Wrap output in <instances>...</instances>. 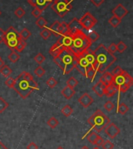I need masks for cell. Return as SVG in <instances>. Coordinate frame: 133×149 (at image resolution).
<instances>
[{
  "label": "cell",
  "mask_w": 133,
  "mask_h": 149,
  "mask_svg": "<svg viewBox=\"0 0 133 149\" xmlns=\"http://www.w3.org/2000/svg\"><path fill=\"white\" fill-rule=\"evenodd\" d=\"M12 88L23 99H26L33 91L39 89L38 84L34 81L31 74L26 71L22 72L17 77Z\"/></svg>",
  "instance_id": "cell-1"
},
{
  "label": "cell",
  "mask_w": 133,
  "mask_h": 149,
  "mask_svg": "<svg viewBox=\"0 0 133 149\" xmlns=\"http://www.w3.org/2000/svg\"><path fill=\"white\" fill-rule=\"evenodd\" d=\"M95 56L94 69L97 72L103 73L116 61V57L114 54L109 52L105 45L100 44L94 51Z\"/></svg>",
  "instance_id": "cell-2"
},
{
  "label": "cell",
  "mask_w": 133,
  "mask_h": 149,
  "mask_svg": "<svg viewBox=\"0 0 133 149\" xmlns=\"http://www.w3.org/2000/svg\"><path fill=\"white\" fill-rule=\"evenodd\" d=\"M72 35V43L69 49L76 58L82 55L90 49L92 43L88 39L87 35L82 31H77Z\"/></svg>",
  "instance_id": "cell-3"
},
{
  "label": "cell",
  "mask_w": 133,
  "mask_h": 149,
  "mask_svg": "<svg viewBox=\"0 0 133 149\" xmlns=\"http://www.w3.org/2000/svg\"><path fill=\"white\" fill-rule=\"evenodd\" d=\"M54 62L62 70L63 74H69L75 69L76 57L69 50H64L58 56L54 58Z\"/></svg>",
  "instance_id": "cell-4"
},
{
  "label": "cell",
  "mask_w": 133,
  "mask_h": 149,
  "mask_svg": "<svg viewBox=\"0 0 133 149\" xmlns=\"http://www.w3.org/2000/svg\"><path fill=\"white\" fill-rule=\"evenodd\" d=\"M87 123L94 128L96 132L100 133L111 123V120L110 118L107 117L101 110L97 109L88 119Z\"/></svg>",
  "instance_id": "cell-5"
},
{
  "label": "cell",
  "mask_w": 133,
  "mask_h": 149,
  "mask_svg": "<svg viewBox=\"0 0 133 149\" xmlns=\"http://www.w3.org/2000/svg\"><path fill=\"white\" fill-rule=\"evenodd\" d=\"M112 84L118 88V91L126 92L132 86L133 79L129 73L123 70L121 74L114 77Z\"/></svg>",
  "instance_id": "cell-6"
},
{
  "label": "cell",
  "mask_w": 133,
  "mask_h": 149,
  "mask_svg": "<svg viewBox=\"0 0 133 149\" xmlns=\"http://www.w3.org/2000/svg\"><path fill=\"white\" fill-rule=\"evenodd\" d=\"M19 39H20V36H19V32L12 26L9 27L5 31L4 43L11 50H15Z\"/></svg>",
  "instance_id": "cell-7"
},
{
  "label": "cell",
  "mask_w": 133,
  "mask_h": 149,
  "mask_svg": "<svg viewBox=\"0 0 133 149\" xmlns=\"http://www.w3.org/2000/svg\"><path fill=\"white\" fill-rule=\"evenodd\" d=\"M51 8L59 17H64L73 9V5L69 0H55Z\"/></svg>",
  "instance_id": "cell-8"
},
{
  "label": "cell",
  "mask_w": 133,
  "mask_h": 149,
  "mask_svg": "<svg viewBox=\"0 0 133 149\" xmlns=\"http://www.w3.org/2000/svg\"><path fill=\"white\" fill-rule=\"evenodd\" d=\"M80 24L82 26V28L87 30V31H90L94 27V25L97 23V20L90 13L87 12L82 17L81 19L79 20Z\"/></svg>",
  "instance_id": "cell-9"
},
{
  "label": "cell",
  "mask_w": 133,
  "mask_h": 149,
  "mask_svg": "<svg viewBox=\"0 0 133 149\" xmlns=\"http://www.w3.org/2000/svg\"><path fill=\"white\" fill-rule=\"evenodd\" d=\"M91 66H92L88 63V61L86 59V58H85L83 55H81V56H80L76 58L75 68L82 74V76L86 77V73H87V70L90 68V67H91Z\"/></svg>",
  "instance_id": "cell-10"
},
{
  "label": "cell",
  "mask_w": 133,
  "mask_h": 149,
  "mask_svg": "<svg viewBox=\"0 0 133 149\" xmlns=\"http://www.w3.org/2000/svg\"><path fill=\"white\" fill-rule=\"evenodd\" d=\"M104 132L111 139H114L120 134L121 130L114 123H110L105 128H104Z\"/></svg>",
  "instance_id": "cell-11"
},
{
  "label": "cell",
  "mask_w": 133,
  "mask_h": 149,
  "mask_svg": "<svg viewBox=\"0 0 133 149\" xmlns=\"http://www.w3.org/2000/svg\"><path fill=\"white\" fill-rule=\"evenodd\" d=\"M27 2L33 7L44 11L51 5L52 0H27Z\"/></svg>",
  "instance_id": "cell-12"
},
{
  "label": "cell",
  "mask_w": 133,
  "mask_h": 149,
  "mask_svg": "<svg viewBox=\"0 0 133 149\" xmlns=\"http://www.w3.org/2000/svg\"><path fill=\"white\" fill-rule=\"evenodd\" d=\"M128 13V10L122 4H118L112 10L113 16L118 17L119 19H122Z\"/></svg>",
  "instance_id": "cell-13"
},
{
  "label": "cell",
  "mask_w": 133,
  "mask_h": 149,
  "mask_svg": "<svg viewBox=\"0 0 133 149\" xmlns=\"http://www.w3.org/2000/svg\"><path fill=\"white\" fill-rule=\"evenodd\" d=\"M57 42L58 44H60L64 48V49L69 50L72 43V35L70 33L68 34H65V35H61Z\"/></svg>",
  "instance_id": "cell-14"
},
{
  "label": "cell",
  "mask_w": 133,
  "mask_h": 149,
  "mask_svg": "<svg viewBox=\"0 0 133 149\" xmlns=\"http://www.w3.org/2000/svg\"><path fill=\"white\" fill-rule=\"evenodd\" d=\"M78 102H80V104L82 105V107L87 109L89 106L92 105L93 102H94V98L91 97V96L87 94V93H84L81 97H80L79 99H78Z\"/></svg>",
  "instance_id": "cell-15"
},
{
  "label": "cell",
  "mask_w": 133,
  "mask_h": 149,
  "mask_svg": "<svg viewBox=\"0 0 133 149\" xmlns=\"http://www.w3.org/2000/svg\"><path fill=\"white\" fill-rule=\"evenodd\" d=\"M68 27L70 34L75 33L77 31H82V26L80 24V21L77 18H73V20L70 21V23L68 24Z\"/></svg>",
  "instance_id": "cell-16"
},
{
  "label": "cell",
  "mask_w": 133,
  "mask_h": 149,
  "mask_svg": "<svg viewBox=\"0 0 133 149\" xmlns=\"http://www.w3.org/2000/svg\"><path fill=\"white\" fill-rule=\"evenodd\" d=\"M65 49L60 44H58V42H56L55 44H54L51 47V49L49 50V54L51 55V56L54 58L58 56Z\"/></svg>",
  "instance_id": "cell-17"
},
{
  "label": "cell",
  "mask_w": 133,
  "mask_h": 149,
  "mask_svg": "<svg viewBox=\"0 0 133 149\" xmlns=\"http://www.w3.org/2000/svg\"><path fill=\"white\" fill-rule=\"evenodd\" d=\"M113 78H114V77L112 76V74L110 72H104L102 74V76L100 77L99 81H100L105 86H108L111 84H112Z\"/></svg>",
  "instance_id": "cell-18"
},
{
  "label": "cell",
  "mask_w": 133,
  "mask_h": 149,
  "mask_svg": "<svg viewBox=\"0 0 133 149\" xmlns=\"http://www.w3.org/2000/svg\"><path fill=\"white\" fill-rule=\"evenodd\" d=\"M76 91L74 90V88H70L69 86H65V88H63L62 90V95L65 99L69 100L71 98H73V96L75 95Z\"/></svg>",
  "instance_id": "cell-19"
},
{
  "label": "cell",
  "mask_w": 133,
  "mask_h": 149,
  "mask_svg": "<svg viewBox=\"0 0 133 149\" xmlns=\"http://www.w3.org/2000/svg\"><path fill=\"white\" fill-rule=\"evenodd\" d=\"M106 86L103 84L100 81H98L95 85L93 86V91H94L99 97H102L104 95V89Z\"/></svg>",
  "instance_id": "cell-20"
},
{
  "label": "cell",
  "mask_w": 133,
  "mask_h": 149,
  "mask_svg": "<svg viewBox=\"0 0 133 149\" xmlns=\"http://www.w3.org/2000/svg\"><path fill=\"white\" fill-rule=\"evenodd\" d=\"M118 91V90L114 86V84H111L110 85L105 87V89H104V95H106L108 98H111L112 96H114Z\"/></svg>",
  "instance_id": "cell-21"
},
{
  "label": "cell",
  "mask_w": 133,
  "mask_h": 149,
  "mask_svg": "<svg viewBox=\"0 0 133 149\" xmlns=\"http://www.w3.org/2000/svg\"><path fill=\"white\" fill-rule=\"evenodd\" d=\"M60 27L61 23L58 20H55L52 24L49 27V31H51V34H53L55 36H60Z\"/></svg>",
  "instance_id": "cell-22"
},
{
  "label": "cell",
  "mask_w": 133,
  "mask_h": 149,
  "mask_svg": "<svg viewBox=\"0 0 133 149\" xmlns=\"http://www.w3.org/2000/svg\"><path fill=\"white\" fill-rule=\"evenodd\" d=\"M84 57L86 58L88 63L91 65V66L94 68V64H95V56L94 54V51H92L91 49H88L87 52H85L84 53L82 54Z\"/></svg>",
  "instance_id": "cell-23"
},
{
  "label": "cell",
  "mask_w": 133,
  "mask_h": 149,
  "mask_svg": "<svg viewBox=\"0 0 133 149\" xmlns=\"http://www.w3.org/2000/svg\"><path fill=\"white\" fill-rule=\"evenodd\" d=\"M128 110H129V108L125 103H121L119 104L118 106V109H117V112L118 114H121V115H125L126 113H128Z\"/></svg>",
  "instance_id": "cell-24"
},
{
  "label": "cell",
  "mask_w": 133,
  "mask_h": 149,
  "mask_svg": "<svg viewBox=\"0 0 133 149\" xmlns=\"http://www.w3.org/2000/svg\"><path fill=\"white\" fill-rule=\"evenodd\" d=\"M12 72V69L7 65H4L2 68H0V73L5 77H9L11 75Z\"/></svg>",
  "instance_id": "cell-25"
},
{
  "label": "cell",
  "mask_w": 133,
  "mask_h": 149,
  "mask_svg": "<svg viewBox=\"0 0 133 149\" xmlns=\"http://www.w3.org/2000/svg\"><path fill=\"white\" fill-rule=\"evenodd\" d=\"M73 113V108L71 107L69 105H65L64 107L62 109V115L65 117H69Z\"/></svg>",
  "instance_id": "cell-26"
},
{
  "label": "cell",
  "mask_w": 133,
  "mask_h": 149,
  "mask_svg": "<svg viewBox=\"0 0 133 149\" xmlns=\"http://www.w3.org/2000/svg\"><path fill=\"white\" fill-rule=\"evenodd\" d=\"M108 23L112 25V27L116 28V27H118L119 24L121 23V19H119L118 17H115V16H113V17H112L109 19Z\"/></svg>",
  "instance_id": "cell-27"
},
{
  "label": "cell",
  "mask_w": 133,
  "mask_h": 149,
  "mask_svg": "<svg viewBox=\"0 0 133 149\" xmlns=\"http://www.w3.org/2000/svg\"><path fill=\"white\" fill-rule=\"evenodd\" d=\"M8 59L12 62V63H16L19 59V55L15 50H12L10 55L8 56Z\"/></svg>",
  "instance_id": "cell-28"
},
{
  "label": "cell",
  "mask_w": 133,
  "mask_h": 149,
  "mask_svg": "<svg viewBox=\"0 0 133 149\" xmlns=\"http://www.w3.org/2000/svg\"><path fill=\"white\" fill-rule=\"evenodd\" d=\"M19 34L22 39L24 40V41H27L30 37V35H31V32L27 28H24L21 31L19 32Z\"/></svg>",
  "instance_id": "cell-29"
},
{
  "label": "cell",
  "mask_w": 133,
  "mask_h": 149,
  "mask_svg": "<svg viewBox=\"0 0 133 149\" xmlns=\"http://www.w3.org/2000/svg\"><path fill=\"white\" fill-rule=\"evenodd\" d=\"M26 45H27V42L24 41V40H23L21 38H20V39L19 40V42H18V44H17L15 50H16V52H22L24 51V48L26 47Z\"/></svg>",
  "instance_id": "cell-30"
},
{
  "label": "cell",
  "mask_w": 133,
  "mask_h": 149,
  "mask_svg": "<svg viewBox=\"0 0 133 149\" xmlns=\"http://www.w3.org/2000/svg\"><path fill=\"white\" fill-rule=\"evenodd\" d=\"M36 25L40 28H45L48 24V21H47L43 17H38V19L36 20V22H35Z\"/></svg>",
  "instance_id": "cell-31"
},
{
  "label": "cell",
  "mask_w": 133,
  "mask_h": 149,
  "mask_svg": "<svg viewBox=\"0 0 133 149\" xmlns=\"http://www.w3.org/2000/svg\"><path fill=\"white\" fill-rule=\"evenodd\" d=\"M87 38H88V39L90 40V42H91V43H93V42H95L96 41H97V40L99 39L100 35L97 31H93L90 32V34L87 35Z\"/></svg>",
  "instance_id": "cell-32"
},
{
  "label": "cell",
  "mask_w": 133,
  "mask_h": 149,
  "mask_svg": "<svg viewBox=\"0 0 133 149\" xmlns=\"http://www.w3.org/2000/svg\"><path fill=\"white\" fill-rule=\"evenodd\" d=\"M69 34V27H68V24H67V23H65V21H63V22L61 23L60 34L61 35H65V34Z\"/></svg>",
  "instance_id": "cell-33"
},
{
  "label": "cell",
  "mask_w": 133,
  "mask_h": 149,
  "mask_svg": "<svg viewBox=\"0 0 133 149\" xmlns=\"http://www.w3.org/2000/svg\"><path fill=\"white\" fill-rule=\"evenodd\" d=\"M40 35H41V37L44 40H48L51 37V33L49 31V29L45 27V28H43V30L40 32Z\"/></svg>",
  "instance_id": "cell-34"
},
{
  "label": "cell",
  "mask_w": 133,
  "mask_h": 149,
  "mask_svg": "<svg viewBox=\"0 0 133 149\" xmlns=\"http://www.w3.org/2000/svg\"><path fill=\"white\" fill-rule=\"evenodd\" d=\"M47 124L48 125V127H51V129H55L59 124V122H58V120L55 117H51L48 120Z\"/></svg>",
  "instance_id": "cell-35"
},
{
  "label": "cell",
  "mask_w": 133,
  "mask_h": 149,
  "mask_svg": "<svg viewBox=\"0 0 133 149\" xmlns=\"http://www.w3.org/2000/svg\"><path fill=\"white\" fill-rule=\"evenodd\" d=\"M98 136L99 135L97 134V133L96 131H91L90 133V134L88 135V137H87V140H88V141H90L92 144H94L95 141L97 139Z\"/></svg>",
  "instance_id": "cell-36"
},
{
  "label": "cell",
  "mask_w": 133,
  "mask_h": 149,
  "mask_svg": "<svg viewBox=\"0 0 133 149\" xmlns=\"http://www.w3.org/2000/svg\"><path fill=\"white\" fill-rule=\"evenodd\" d=\"M96 73H97V70L94 67L91 66V67H90V68L87 70V73H86V77H88V78H90L91 81H93L95 75H96Z\"/></svg>",
  "instance_id": "cell-37"
},
{
  "label": "cell",
  "mask_w": 133,
  "mask_h": 149,
  "mask_svg": "<svg viewBox=\"0 0 133 149\" xmlns=\"http://www.w3.org/2000/svg\"><path fill=\"white\" fill-rule=\"evenodd\" d=\"M8 107L9 103L3 97H0V113H3Z\"/></svg>",
  "instance_id": "cell-38"
},
{
  "label": "cell",
  "mask_w": 133,
  "mask_h": 149,
  "mask_svg": "<svg viewBox=\"0 0 133 149\" xmlns=\"http://www.w3.org/2000/svg\"><path fill=\"white\" fill-rule=\"evenodd\" d=\"M66 84H67V86L70 87V88H74L76 86H77L79 84V81L73 77H71L70 78H69V80L66 81Z\"/></svg>",
  "instance_id": "cell-39"
},
{
  "label": "cell",
  "mask_w": 133,
  "mask_h": 149,
  "mask_svg": "<svg viewBox=\"0 0 133 149\" xmlns=\"http://www.w3.org/2000/svg\"><path fill=\"white\" fill-rule=\"evenodd\" d=\"M34 73H35V75H36L37 77H42L45 74V70H44V69L42 67V66H37L35 70H34Z\"/></svg>",
  "instance_id": "cell-40"
},
{
  "label": "cell",
  "mask_w": 133,
  "mask_h": 149,
  "mask_svg": "<svg viewBox=\"0 0 133 149\" xmlns=\"http://www.w3.org/2000/svg\"><path fill=\"white\" fill-rule=\"evenodd\" d=\"M34 60L36 61V63L39 65H41L44 63V61L45 60V57L44 56V55L41 52H39L36 55V56L34 57Z\"/></svg>",
  "instance_id": "cell-41"
},
{
  "label": "cell",
  "mask_w": 133,
  "mask_h": 149,
  "mask_svg": "<svg viewBox=\"0 0 133 149\" xmlns=\"http://www.w3.org/2000/svg\"><path fill=\"white\" fill-rule=\"evenodd\" d=\"M117 52H118L119 53H123L127 49V45H126L123 42H120L118 44L116 45Z\"/></svg>",
  "instance_id": "cell-42"
},
{
  "label": "cell",
  "mask_w": 133,
  "mask_h": 149,
  "mask_svg": "<svg viewBox=\"0 0 133 149\" xmlns=\"http://www.w3.org/2000/svg\"><path fill=\"white\" fill-rule=\"evenodd\" d=\"M25 13H26L25 10L22 7H18L17 10L14 11L15 16L17 17H18V18H22V17L24 16Z\"/></svg>",
  "instance_id": "cell-43"
},
{
  "label": "cell",
  "mask_w": 133,
  "mask_h": 149,
  "mask_svg": "<svg viewBox=\"0 0 133 149\" xmlns=\"http://www.w3.org/2000/svg\"><path fill=\"white\" fill-rule=\"evenodd\" d=\"M57 84H58V81H56L54 77H50V78L46 81V84L50 88H54L56 85H57Z\"/></svg>",
  "instance_id": "cell-44"
},
{
  "label": "cell",
  "mask_w": 133,
  "mask_h": 149,
  "mask_svg": "<svg viewBox=\"0 0 133 149\" xmlns=\"http://www.w3.org/2000/svg\"><path fill=\"white\" fill-rule=\"evenodd\" d=\"M104 107L107 112H112V110L114 109V105L112 101H107V102L104 105Z\"/></svg>",
  "instance_id": "cell-45"
},
{
  "label": "cell",
  "mask_w": 133,
  "mask_h": 149,
  "mask_svg": "<svg viewBox=\"0 0 133 149\" xmlns=\"http://www.w3.org/2000/svg\"><path fill=\"white\" fill-rule=\"evenodd\" d=\"M114 144L112 143V141H110L108 140L107 141H104V142L102 144V148L103 149H113L114 148Z\"/></svg>",
  "instance_id": "cell-46"
},
{
  "label": "cell",
  "mask_w": 133,
  "mask_h": 149,
  "mask_svg": "<svg viewBox=\"0 0 133 149\" xmlns=\"http://www.w3.org/2000/svg\"><path fill=\"white\" fill-rule=\"evenodd\" d=\"M122 71H123V70H122V68H121V66H117L115 68L112 70V72L111 73L112 74V76L113 77H115L117 76V75H119V74H121V73H122Z\"/></svg>",
  "instance_id": "cell-47"
},
{
  "label": "cell",
  "mask_w": 133,
  "mask_h": 149,
  "mask_svg": "<svg viewBox=\"0 0 133 149\" xmlns=\"http://www.w3.org/2000/svg\"><path fill=\"white\" fill-rule=\"evenodd\" d=\"M14 84H15V80L13 78H12V77H7V79H6L5 81V84L7 86V87H9L10 88H13Z\"/></svg>",
  "instance_id": "cell-48"
},
{
  "label": "cell",
  "mask_w": 133,
  "mask_h": 149,
  "mask_svg": "<svg viewBox=\"0 0 133 149\" xmlns=\"http://www.w3.org/2000/svg\"><path fill=\"white\" fill-rule=\"evenodd\" d=\"M42 10H39V9H37V8H34V10H32L31 12V14L34 16V17H36V18H38V17H40L41 16V14H42Z\"/></svg>",
  "instance_id": "cell-49"
},
{
  "label": "cell",
  "mask_w": 133,
  "mask_h": 149,
  "mask_svg": "<svg viewBox=\"0 0 133 149\" xmlns=\"http://www.w3.org/2000/svg\"><path fill=\"white\" fill-rule=\"evenodd\" d=\"M107 50L109 51V52H111L112 54H114L117 52V47H116V44H114V43H112V44L110 45L108 47V49Z\"/></svg>",
  "instance_id": "cell-50"
},
{
  "label": "cell",
  "mask_w": 133,
  "mask_h": 149,
  "mask_svg": "<svg viewBox=\"0 0 133 149\" xmlns=\"http://www.w3.org/2000/svg\"><path fill=\"white\" fill-rule=\"evenodd\" d=\"M90 2H91L96 7H100V6L104 3V0H90Z\"/></svg>",
  "instance_id": "cell-51"
},
{
  "label": "cell",
  "mask_w": 133,
  "mask_h": 149,
  "mask_svg": "<svg viewBox=\"0 0 133 149\" xmlns=\"http://www.w3.org/2000/svg\"><path fill=\"white\" fill-rule=\"evenodd\" d=\"M104 140L101 137L98 136L97 139L96 140V141H95L94 144H96L97 147H100V146H102V144H103V143H104Z\"/></svg>",
  "instance_id": "cell-52"
},
{
  "label": "cell",
  "mask_w": 133,
  "mask_h": 149,
  "mask_svg": "<svg viewBox=\"0 0 133 149\" xmlns=\"http://www.w3.org/2000/svg\"><path fill=\"white\" fill-rule=\"evenodd\" d=\"M4 38H5V31H3V28H0V43L4 42Z\"/></svg>",
  "instance_id": "cell-53"
},
{
  "label": "cell",
  "mask_w": 133,
  "mask_h": 149,
  "mask_svg": "<svg viewBox=\"0 0 133 149\" xmlns=\"http://www.w3.org/2000/svg\"><path fill=\"white\" fill-rule=\"evenodd\" d=\"M27 149H38V146L34 142H30L27 146Z\"/></svg>",
  "instance_id": "cell-54"
},
{
  "label": "cell",
  "mask_w": 133,
  "mask_h": 149,
  "mask_svg": "<svg viewBox=\"0 0 133 149\" xmlns=\"http://www.w3.org/2000/svg\"><path fill=\"white\" fill-rule=\"evenodd\" d=\"M4 65H5V62H4L3 59H1V57H0V68H2Z\"/></svg>",
  "instance_id": "cell-55"
},
{
  "label": "cell",
  "mask_w": 133,
  "mask_h": 149,
  "mask_svg": "<svg viewBox=\"0 0 133 149\" xmlns=\"http://www.w3.org/2000/svg\"><path fill=\"white\" fill-rule=\"evenodd\" d=\"M0 149H8L4 145V144H3L2 142L0 141Z\"/></svg>",
  "instance_id": "cell-56"
},
{
  "label": "cell",
  "mask_w": 133,
  "mask_h": 149,
  "mask_svg": "<svg viewBox=\"0 0 133 149\" xmlns=\"http://www.w3.org/2000/svg\"><path fill=\"white\" fill-rule=\"evenodd\" d=\"M81 149H89V148H88V147H87V146H83Z\"/></svg>",
  "instance_id": "cell-57"
},
{
  "label": "cell",
  "mask_w": 133,
  "mask_h": 149,
  "mask_svg": "<svg viewBox=\"0 0 133 149\" xmlns=\"http://www.w3.org/2000/svg\"><path fill=\"white\" fill-rule=\"evenodd\" d=\"M57 149H64V148H63L62 147H58V148Z\"/></svg>",
  "instance_id": "cell-58"
},
{
  "label": "cell",
  "mask_w": 133,
  "mask_h": 149,
  "mask_svg": "<svg viewBox=\"0 0 133 149\" xmlns=\"http://www.w3.org/2000/svg\"><path fill=\"white\" fill-rule=\"evenodd\" d=\"M0 15H1V11H0Z\"/></svg>",
  "instance_id": "cell-59"
}]
</instances>
